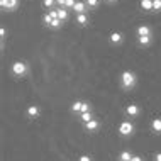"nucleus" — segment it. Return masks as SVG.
<instances>
[{
    "label": "nucleus",
    "mask_w": 161,
    "mask_h": 161,
    "mask_svg": "<svg viewBox=\"0 0 161 161\" xmlns=\"http://www.w3.org/2000/svg\"><path fill=\"white\" fill-rule=\"evenodd\" d=\"M137 83V76L134 71H129V69H125V71L120 73V86H122L124 90H130L134 88Z\"/></svg>",
    "instance_id": "obj_1"
},
{
    "label": "nucleus",
    "mask_w": 161,
    "mask_h": 161,
    "mask_svg": "<svg viewBox=\"0 0 161 161\" xmlns=\"http://www.w3.org/2000/svg\"><path fill=\"white\" fill-rule=\"evenodd\" d=\"M27 71H29V66H27V63H24V61H14L10 64V73L14 76L22 78V76H25Z\"/></svg>",
    "instance_id": "obj_2"
},
{
    "label": "nucleus",
    "mask_w": 161,
    "mask_h": 161,
    "mask_svg": "<svg viewBox=\"0 0 161 161\" xmlns=\"http://www.w3.org/2000/svg\"><path fill=\"white\" fill-rule=\"evenodd\" d=\"M119 134H120V136H124V137L132 136V134H134V124L130 122V120H124V122H120L119 124Z\"/></svg>",
    "instance_id": "obj_3"
},
{
    "label": "nucleus",
    "mask_w": 161,
    "mask_h": 161,
    "mask_svg": "<svg viewBox=\"0 0 161 161\" xmlns=\"http://www.w3.org/2000/svg\"><path fill=\"white\" fill-rule=\"evenodd\" d=\"M0 7L3 10H8V12H14L17 7H19V0H0Z\"/></svg>",
    "instance_id": "obj_4"
},
{
    "label": "nucleus",
    "mask_w": 161,
    "mask_h": 161,
    "mask_svg": "<svg viewBox=\"0 0 161 161\" xmlns=\"http://www.w3.org/2000/svg\"><path fill=\"white\" fill-rule=\"evenodd\" d=\"M73 10H75V14H86V12L90 10L88 5H86V2H83V0H76L75 7H73Z\"/></svg>",
    "instance_id": "obj_5"
},
{
    "label": "nucleus",
    "mask_w": 161,
    "mask_h": 161,
    "mask_svg": "<svg viewBox=\"0 0 161 161\" xmlns=\"http://www.w3.org/2000/svg\"><path fill=\"white\" fill-rule=\"evenodd\" d=\"M125 114H127L129 117H137L139 114H141V108H139L137 103H130V105L125 107Z\"/></svg>",
    "instance_id": "obj_6"
},
{
    "label": "nucleus",
    "mask_w": 161,
    "mask_h": 161,
    "mask_svg": "<svg viewBox=\"0 0 161 161\" xmlns=\"http://www.w3.org/2000/svg\"><path fill=\"white\" fill-rule=\"evenodd\" d=\"M136 34H137V37H142V36H153V31H151L149 25L142 24V25H139V27L136 29Z\"/></svg>",
    "instance_id": "obj_7"
},
{
    "label": "nucleus",
    "mask_w": 161,
    "mask_h": 161,
    "mask_svg": "<svg viewBox=\"0 0 161 161\" xmlns=\"http://www.w3.org/2000/svg\"><path fill=\"white\" fill-rule=\"evenodd\" d=\"M108 41L112 42V44H120V42L124 41V36H122V32H110V36H108Z\"/></svg>",
    "instance_id": "obj_8"
},
{
    "label": "nucleus",
    "mask_w": 161,
    "mask_h": 161,
    "mask_svg": "<svg viewBox=\"0 0 161 161\" xmlns=\"http://www.w3.org/2000/svg\"><path fill=\"white\" fill-rule=\"evenodd\" d=\"M100 127V122L97 119H93V120H90V122H86L85 124V129L88 130V132H95V130H97Z\"/></svg>",
    "instance_id": "obj_9"
},
{
    "label": "nucleus",
    "mask_w": 161,
    "mask_h": 161,
    "mask_svg": "<svg viewBox=\"0 0 161 161\" xmlns=\"http://www.w3.org/2000/svg\"><path fill=\"white\" fill-rule=\"evenodd\" d=\"M39 112H41V110H39L37 105H29V107H27V115L31 117V119H37V117H39Z\"/></svg>",
    "instance_id": "obj_10"
},
{
    "label": "nucleus",
    "mask_w": 161,
    "mask_h": 161,
    "mask_svg": "<svg viewBox=\"0 0 161 161\" xmlns=\"http://www.w3.org/2000/svg\"><path fill=\"white\" fill-rule=\"evenodd\" d=\"M88 22H90V19H88V15H86V14H78V15H76V24H78V25L85 27Z\"/></svg>",
    "instance_id": "obj_11"
},
{
    "label": "nucleus",
    "mask_w": 161,
    "mask_h": 161,
    "mask_svg": "<svg viewBox=\"0 0 161 161\" xmlns=\"http://www.w3.org/2000/svg\"><path fill=\"white\" fill-rule=\"evenodd\" d=\"M139 5H141L142 10L153 12V0H141V2H139Z\"/></svg>",
    "instance_id": "obj_12"
},
{
    "label": "nucleus",
    "mask_w": 161,
    "mask_h": 161,
    "mask_svg": "<svg viewBox=\"0 0 161 161\" xmlns=\"http://www.w3.org/2000/svg\"><path fill=\"white\" fill-rule=\"evenodd\" d=\"M151 129H153V132L161 134V119H159V117L153 119V122H151Z\"/></svg>",
    "instance_id": "obj_13"
},
{
    "label": "nucleus",
    "mask_w": 161,
    "mask_h": 161,
    "mask_svg": "<svg viewBox=\"0 0 161 161\" xmlns=\"http://www.w3.org/2000/svg\"><path fill=\"white\" fill-rule=\"evenodd\" d=\"M151 41H153V36H142V37H137L139 46H142V47L149 46V44H151Z\"/></svg>",
    "instance_id": "obj_14"
},
{
    "label": "nucleus",
    "mask_w": 161,
    "mask_h": 161,
    "mask_svg": "<svg viewBox=\"0 0 161 161\" xmlns=\"http://www.w3.org/2000/svg\"><path fill=\"white\" fill-rule=\"evenodd\" d=\"M56 10H58V19L59 20H66L68 19V8H64V7H59V8H56Z\"/></svg>",
    "instance_id": "obj_15"
},
{
    "label": "nucleus",
    "mask_w": 161,
    "mask_h": 161,
    "mask_svg": "<svg viewBox=\"0 0 161 161\" xmlns=\"http://www.w3.org/2000/svg\"><path fill=\"white\" fill-rule=\"evenodd\" d=\"M117 159H119V161H130V159H132V154H130V151H122Z\"/></svg>",
    "instance_id": "obj_16"
},
{
    "label": "nucleus",
    "mask_w": 161,
    "mask_h": 161,
    "mask_svg": "<svg viewBox=\"0 0 161 161\" xmlns=\"http://www.w3.org/2000/svg\"><path fill=\"white\" fill-rule=\"evenodd\" d=\"M81 105H83V102H81V100H76V102H73L71 110L75 112V114H80V112H81Z\"/></svg>",
    "instance_id": "obj_17"
},
{
    "label": "nucleus",
    "mask_w": 161,
    "mask_h": 161,
    "mask_svg": "<svg viewBox=\"0 0 161 161\" xmlns=\"http://www.w3.org/2000/svg\"><path fill=\"white\" fill-rule=\"evenodd\" d=\"M80 119L83 120V122H90V120H93V117H92V112H83V114H80Z\"/></svg>",
    "instance_id": "obj_18"
},
{
    "label": "nucleus",
    "mask_w": 161,
    "mask_h": 161,
    "mask_svg": "<svg viewBox=\"0 0 161 161\" xmlns=\"http://www.w3.org/2000/svg\"><path fill=\"white\" fill-rule=\"evenodd\" d=\"M42 5H44L47 10H53V7L56 5V2H54V0H42Z\"/></svg>",
    "instance_id": "obj_19"
},
{
    "label": "nucleus",
    "mask_w": 161,
    "mask_h": 161,
    "mask_svg": "<svg viewBox=\"0 0 161 161\" xmlns=\"http://www.w3.org/2000/svg\"><path fill=\"white\" fill-rule=\"evenodd\" d=\"M86 5H88V8H97L100 5V0H85Z\"/></svg>",
    "instance_id": "obj_20"
},
{
    "label": "nucleus",
    "mask_w": 161,
    "mask_h": 161,
    "mask_svg": "<svg viewBox=\"0 0 161 161\" xmlns=\"http://www.w3.org/2000/svg\"><path fill=\"white\" fill-rule=\"evenodd\" d=\"M61 25H63V20H59V19H53V22H51L49 27H51V29H59Z\"/></svg>",
    "instance_id": "obj_21"
},
{
    "label": "nucleus",
    "mask_w": 161,
    "mask_h": 161,
    "mask_svg": "<svg viewBox=\"0 0 161 161\" xmlns=\"http://www.w3.org/2000/svg\"><path fill=\"white\" fill-rule=\"evenodd\" d=\"M42 22H44V25H47V27L51 25V22H53V17L49 15V12H47V14H44V17H42Z\"/></svg>",
    "instance_id": "obj_22"
},
{
    "label": "nucleus",
    "mask_w": 161,
    "mask_h": 161,
    "mask_svg": "<svg viewBox=\"0 0 161 161\" xmlns=\"http://www.w3.org/2000/svg\"><path fill=\"white\" fill-rule=\"evenodd\" d=\"M153 12H161V0H153Z\"/></svg>",
    "instance_id": "obj_23"
},
{
    "label": "nucleus",
    "mask_w": 161,
    "mask_h": 161,
    "mask_svg": "<svg viewBox=\"0 0 161 161\" xmlns=\"http://www.w3.org/2000/svg\"><path fill=\"white\" fill-rule=\"evenodd\" d=\"M75 3H76V0H66V2H64V8H71L73 10V7H75Z\"/></svg>",
    "instance_id": "obj_24"
},
{
    "label": "nucleus",
    "mask_w": 161,
    "mask_h": 161,
    "mask_svg": "<svg viewBox=\"0 0 161 161\" xmlns=\"http://www.w3.org/2000/svg\"><path fill=\"white\" fill-rule=\"evenodd\" d=\"M83 112H92V107H90V103L83 102V105H81V112H80V114H83Z\"/></svg>",
    "instance_id": "obj_25"
},
{
    "label": "nucleus",
    "mask_w": 161,
    "mask_h": 161,
    "mask_svg": "<svg viewBox=\"0 0 161 161\" xmlns=\"http://www.w3.org/2000/svg\"><path fill=\"white\" fill-rule=\"evenodd\" d=\"M78 161H93L92 158H90V156L88 154H81L80 156V158H78Z\"/></svg>",
    "instance_id": "obj_26"
},
{
    "label": "nucleus",
    "mask_w": 161,
    "mask_h": 161,
    "mask_svg": "<svg viewBox=\"0 0 161 161\" xmlns=\"http://www.w3.org/2000/svg\"><path fill=\"white\" fill-rule=\"evenodd\" d=\"M0 37H2V41L7 37V31H5V27H2V29H0Z\"/></svg>",
    "instance_id": "obj_27"
},
{
    "label": "nucleus",
    "mask_w": 161,
    "mask_h": 161,
    "mask_svg": "<svg viewBox=\"0 0 161 161\" xmlns=\"http://www.w3.org/2000/svg\"><path fill=\"white\" fill-rule=\"evenodd\" d=\"M49 15L53 17V19H58V10H49Z\"/></svg>",
    "instance_id": "obj_28"
},
{
    "label": "nucleus",
    "mask_w": 161,
    "mask_h": 161,
    "mask_svg": "<svg viewBox=\"0 0 161 161\" xmlns=\"http://www.w3.org/2000/svg\"><path fill=\"white\" fill-rule=\"evenodd\" d=\"M56 2V5H59V7H64V2H66V0H54Z\"/></svg>",
    "instance_id": "obj_29"
},
{
    "label": "nucleus",
    "mask_w": 161,
    "mask_h": 161,
    "mask_svg": "<svg viewBox=\"0 0 161 161\" xmlns=\"http://www.w3.org/2000/svg\"><path fill=\"white\" fill-rule=\"evenodd\" d=\"M130 161H142V158H141V156H132V159H130Z\"/></svg>",
    "instance_id": "obj_30"
},
{
    "label": "nucleus",
    "mask_w": 161,
    "mask_h": 161,
    "mask_svg": "<svg viewBox=\"0 0 161 161\" xmlns=\"http://www.w3.org/2000/svg\"><path fill=\"white\" fill-rule=\"evenodd\" d=\"M154 159H156V161H161V153H156V156H154Z\"/></svg>",
    "instance_id": "obj_31"
},
{
    "label": "nucleus",
    "mask_w": 161,
    "mask_h": 161,
    "mask_svg": "<svg viewBox=\"0 0 161 161\" xmlns=\"http://www.w3.org/2000/svg\"><path fill=\"white\" fill-rule=\"evenodd\" d=\"M107 3H117V0H105Z\"/></svg>",
    "instance_id": "obj_32"
}]
</instances>
